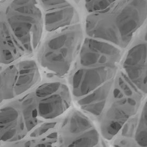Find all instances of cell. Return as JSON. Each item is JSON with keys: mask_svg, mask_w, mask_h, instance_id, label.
<instances>
[{"mask_svg": "<svg viewBox=\"0 0 147 147\" xmlns=\"http://www.w3.org/2000/svg\"><path fill=\"white\" fill-rule=\"evenodd\" d=\"M147 0H118L105 9L87 16L85 31L89 37L125 49L147 18Z\"/></svg>", "mask_w": 147, "mask_h": 147, "instance_id": "obj_1", "label": "cell"}, {"mask_svg": "<svg viewBox=\"0 0 147 147\" xmlns=\"http://www.w3.org/2000/svg\"><path fill=\"white\" fill-rule=\"evenodd\" d=\"M44 14L38 0H0V37L31 55L42 38Z\"/></svg>", "mask_w": 147, "mask_h": 147, "instance_id": "obj_2", "label": "cell"}, {"mask_svg": "<svg viewBox=\"0 0 147 147\" xmlns=\"http://www.w3.org/2000/svg\"><path fill=\"white\" fill-rule=\"evenodd\" d=\"M52 32L40 49L38 60L47 71L63 77L77 59L84 40V30L78 23Z\"/></svg>", "mask_w": 147, "mask_h": 147, "instance_id": "obj_3", "label": "cell"}, {"mask_svg": "<svg viewBox=\"0 0 147 147\" xmlns=\"http://www.w3.org/2000/svg\"><path fill=\"white\" fill-rule=\"evenodd\" d=\"M142 94L121 72L114 79L110 97L101 117V134L107 140L113 139L123 125L137 113Z\"/></svg>", "mask_w": 147, "mask_h": 147, "instance_id": "obj_4", "label": "cell"}, {"mask_svg": "<svg viewBox=\"0 0 147 147\" xmlns=\"http://www.w3.org/2000/svg\"><path fill=\"white\" fill-rule=\"evenodd\" d=\"M34 95L0 109V143L22 139L38 124Z\"/></svg>", "mask_w": 147, "mask_h": 147, "instance_id": "obj_5", "label": "cell"}, {"mask_svg": "<svg viewBox=\"0 0 147 147\" xmlns=\"http://www.w3.org/2000/svg\"><path fill=\"white\" fill-rule=\"evenodd\" d=\"M38 116L52 119L61 116L71 106V97L67 86L61 82L46 83L35 92Z\"/></svg>", "mask_w": 147, "mask_h": 147, "instance_id": "obj_6", "label": "cell"}, {"mask_svg": "<svg viewBox=\"0 0 147 147\" xmlns=\"http://www.w3.org/2000/svg\"><path fill=\"white\" fill-rule=\"evenodd\" d=\"M121 49L101 40L84 38L78 55L79 67H117L123 57Z\"/></svg>", "mask_w": 147, "mask_h": 147, "instance_id": "obj_7", "label": "cell"}, {"mask_svg": "<svg viewBox=\"0 0 147 147\" xmlns=\"http://www.w3.org/2000/svg\"><path fill=\"white\" fill-rule=\"evenodd\" d=\"M116 71L117 67H78L71 78L73 95L83 97L113 78Z\"/></svg>", "mask_w": 147, "mask_h": 147, "instance_id": "obj_8", "label": "cell"}, {"mask_svg": "<svg viewBox=\"0 0 147 147\" xmlns=\"http://www.w3.org/2000/svg\"><path fill=\"white\" fill-rule=\"evenodd\" d=\"M146 38L129 49L123 62L124 73L138 90L147 94V42Z\"/></svg>", "mask_w": 147, "mask_h": 147, "instance_id": "obj_9", "label": "cell"}, {"mask_svg": "<svg viewBox=\"0 0 147 147\" xmlns=\"http://www.w3.org/2000/svg\"><path fill=\"white\" fill-rule=\"evenodd\" d=\"M114 79L108 80L97 89L79 98L78 104L85 113L95 118H101L110 97Z\"/></svg>", "mask_w": 147, "mask_h": 147, "instance_id": "obj_10", "label": "cell"}, {"mask_svg": "<svg viewBox=\"0 0 147 147\" xmlns=\"http://www.w3.org/2000/svg\"><path fill=\"white\" fill-rule=\"evenodd\" d=\"M43 14L44 28L49 32L78 23L80 20L78 8L74 6L44 12Z\"/></svg>", "mask_w": 147, "mask_h": 147, "instance_id": "obj_11", "label": "cell"}, {"mask_svg": "<svg viewBox=\"0 0 147 147\" xmlns=\"http://www.w3.org/2000/svg\"><path fill=\"white\" fill-rule=\"evenodd\" d=\"M95 128L92 121L85 114L77 110L71 112L63 125L65 143L69 146L71 142Z\"/></svg>", "mask_w": 147, "mask_h": 147, "instance_id": "obj_12", "label": "cell"}, {"mask_svg": "<svg viewBox=\"0 0 147 147\" xmlns=\"http://www.w3.org/2000/svg\"><path fill=\"white\" fill-rule=\"evenodd\" d=\"M18 76L16 84L17 96L33 87L40 80L39 68L33 60H25L17 63Z\"/></svg>", "mask_w": 147, "mask_h": 147, "instance_id": "obj_13", "label": "cell"}, {"mask_svg": "<svg viewBox=\"0 0 147 147\" xmlns=\"http://www.w3.org/2000/svg\"><path fill=\"white\" fill-rule=\"evenodd\" d=\"M18 65H12L0 73V104L17 97Z\"/></svg>", "mask_w": 147, "mask_h": 147, "instance_id": "obj_14", "label": "cell"}, {"mask_svg": "<svg viewBox=\"0 0 147 147\" xmlns=\"http://www.w3.org/2000/svg\"><path fill=\"white\" fill-rule=\"evenodd\" d=\"M147 102H146L142 108L134 135L136 144L141 147L147 146Z\"/></svg>", "mask_w": 147, "mask_h": 147, "instance_id": "obj_15", "label": "cell"}, {"mask_svg": "<svg viewBox=\"0 0 147 147\" xmlns=\"http://www.w3.org/2000/svg\"><path fill=\"white\" fill-rule=\"evenodd\" d=\"M82 0H38L43 13L65 7H78Z\"/></svg>", "mask_w": 147, "mask_h": 147, "instance_id": "obj_16", "label": "cell"}, {"mask_svg": "<svg viewBox=\"0 0 147 147\" xmlns=\"http://www.w3.org/2000/svg\"><path fill=\"white\" fill-rule=\"evenodd\" d=\"M99 142V135L95 128L87 132L69 145V147H94Z\"/></svg>", "mask_w": 147, "mask_h": 147, "instance_id": "obj_17", "label": "cell"}, {"mask_svg": "<svg viewBox=\"0 0 147 147\" xmlns=\"http://www.w3.org/2000/svg\"><path fill=\"white\" fill-rule=\"evenodd\" d=\"M118 0H84V6L88 13L104 9Z\"/></svg>", "mask_w": 147, "mask_h": 147, "instance_id": "obj_18", "label": "cell"}, {"mask_svg": "<svg viewBox=\"0 0 147 147\" xmlns=\"http://www.w3.org/2000/svg\"><path fill=\"white\" fill-rule=\"evenodd\" d=\"M137 121V119L136 120V118L129 119L127 121L121 129V130H122V136L127 137H132L134 132H135Z\"/></svg>", "mask_w": 147, "mask_h": 147, "instance_id": "obj_19", "label": "cell"}]
</instances>
